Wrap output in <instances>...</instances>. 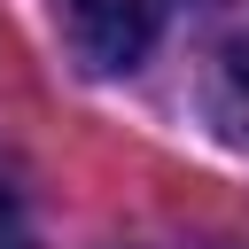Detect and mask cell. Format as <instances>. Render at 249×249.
<instances>
[{
  "instance_id": "1",
  "label": "cell",
  "mask_w": 249,
  "mask_h": 249,
  "mask_svg": "<svg viewBox=\"0 0 249 249\" xmlns=\"http://www.w3.org/2000/svg\"><path fill=\"white\" fill-rule=\"evenodd\" d=\"M163 16H171V0H62V39L86 70L117 78L163 39Z\"/></svg>"
},
{
  "instance_id": "2",
  "label": "cell",
  "mask_w": 249,
  "mask_h": 249,
  "mask_svg": "<svg viewBox=\"0 0 249 249\" xmlns=\"http://www.w3.org/2000/svg\"><path fill=\"white\" fill-rule=\"evenodd\" d=\"M210 117H218L233 140H249V31L218 54V78H210Z\"/></svg>"
},
{
  "instance_id": "3",
  "label": "cell",
  "mask_w": 249,
  "mask_h": 249,
  "mask_svg": "<svg viewBox=\"0 0 249 249\" xmlns=\"http://www.w3.org/2000/svg\"><path fill=\"white\" fill-rule=\"evenodd\" d=\"M0 233H16V187L0 179Z\"/></svg>"
}]
</instances>
